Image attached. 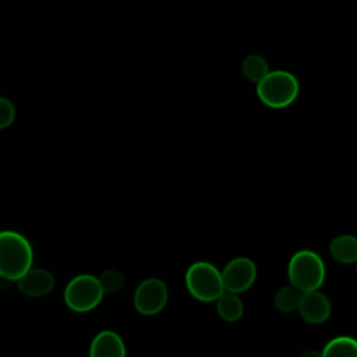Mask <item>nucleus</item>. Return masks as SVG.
I'll use <instances>...</instances> for the list:
<instances>
[{
	"label": "nucleus",
	"instance_id": "obj_18",
	"mask_svg": "<svg viewBox=\"0 0 357 357\" xmlns=\"http://www.w3.org/2000/svg\"><path fill=\"white\" fill-rule=\"evenodd\" d=\"M298 357H321V351L314 349H307L298 354Z\"/></svg>",
	"mask_w": 357,
	"mask_h": 357
},
{
	"label": "nucleus",
	"instance_id": "obj_14",
	"mask_svg": "<svg viewBox=\"0 0 357 357\" xmlns=\"http://www.w3.org/2000/svg\"><path fill=\"white\" fill-rule=\"evenodd\" d=\"M303 293H300L296 287H293L291 284L289 286H283L282 289H279L273 297V305L279 312L283 314H289L297 310L298 303H300V297Z\"/></svg>",
	"mask_w": 357,
	"mask_h": 357
},
{
	"label": "nucleus",
	"instance_id": "obj_12",
	"mask_svg": "<svg viewBox=\"0 0 357 357\" xmlns=\"http://www.w3.org/2000/svg\"><path fill=\"white\" fill-rule=\"evenodd\" d=\"M215 303L218 315L226 322H236L244 314V304L238 294L225 291Z\"/></svg>",
	"mask_w": 357,
	"mask_h": 357
},
{
	"label": "nucleus",
	"instance_id": "obj_1",
	"mask_svg": "<svg viewBox=\"0 0 357 357\" xmlns=\"http://www.w3.org/2000/svg\"><path fill=\"white\" fill-rule=\"evenodd\" d=\"M31 243L13 230L0 231V278L17 282L32 268Z\"/></svg>",
	"mask_w": 357,
	"mask_h": 357
},
{
	"label": "nucleus",
	"instance_id": "obj_8",
	"mask_svg": "<svg viewBox=\"0 0 357 357\" xmlns=\"http://www.w3.org/2000/svg\"><path fill=\"white\" fill-rule=\"evenodd\" d=\"M300 317L310 325H319L328 321L332 305L326 294L319 290L303 293L297 307Z\"/></svg>",
	"mask_w": 357,
	"mask_h": 357
},
{
	"label": "nucleus",
	"instance_id": "obj_7",
	"mask_svg": "<svg viewBox=\"0 0 357 357\" xmlns=\"http://www.w3.org/2000/svg\"><path fill=\"white\" fill-rule=\"evenodd\" d=\"M220 275L225 291L240 294L255 283L257 265L247 257H236L225 265Z\"/></svg>",
	"mask_w": 357,
	"mask_h": 357
},
{
	"label": "nucleus",
	"instance_id": "obj_2",
	"mask_svg": "<svg viewBox=\"0 0 357 357\" xmlns=\"http://www.w3.org/2000/svg\"><path fill=\"white\" fill-rule=\"evenodd\" d=\"M287 278L300 293L319 290L326 278L325 264L315 251L300 250L290 257Z\"/></svg>",
	"mask_w": 357,
	"mask_h": 357
},
{
	"label": "nucleus",
	"instance_id": "obj_9",
	"mask_svg": "<svg viewBox=\"0 0 357 357\" xmlns=\"http://www.w3.org/2000/svg\"><path fill=\"white\" fill-rule=\"evenodd\" d=\"M54 276L45 268H31L18 280V290L28 297H43L54 287Z\"/></svg>",
	"mask_w": 357,
	"mask_h": 357
},
{
	"label": "nucleus",
	"instance_id": "obj_15",
	"mask_svg": "<svg viewBox=\"0 0 357 357\" xmlns=\"http://www.w3.org/2000/svg\"><path fill=\"white\" fill-rule=\"evenodd\" d=\"M241 71L248 81L258 84L269 73V66L262 56L250 54L243 60Z\"/></svg>",
	"mask_w": 357,
	"mask_h": 357
},
{
	"label": "nucleus",
	"instance_id": "obj_16",
	"mask_svg": "<svg viewBox=\"0 0 357 357\" xmlns=\"http://www.w3.org/2000/svg\"><path fill=\"white\" fill-rule=\"evenodd\" d=\"M99 284L105 294H114L124 286V275L116 268H109L98 276Z\"/></svg>",
	"mask_w": 357,
	"mask_h": 357
},
{
	"label": "nucleus",
	"instance_id": "obj_5",
	"mask_svg": "<svg viewBox=\"0 0 357 357\" xmlns=\"http://www.w3.org/2000/svg\"><path fill=\"white\" fill-rule=\"evenodd\" d=\"M64 303L74 312H89L103 300V290L96 276L81 273L74 276L64 289Z\"/></svg>",
	"mask_w": 357,
	"mask_h": 357
},
{
	"label": "nucleus",
	"instance_id": "obj_17",
	"mask_svg": "<svg viewBox=\"0 0 357 357\" xmlns=\"http://www.w3.org/2000/svg\"><path fill=\"white\" fill-rule=\"evenodd\" d=\"M15 119V107L7 99L0 96V130H4L13 124Z\"/></svg>",
	"mask_w": 357,
	"mask_h": 357
},
{
	"label": "nucleus",
	"instance_id": "obj_13",
	"mask_svg": "<svg viewBox=\"0 0 357 357\" xmlns=\"http://www.w3.org/2000/svg\"><path fill=\"white\" fill-rule=\"evenodd\" d=\"M321 357H357V342L351 336H336L324 346Z\"/></svg>",
	"mask_w": 357,
	"mask_h": 357
},
{
	"label": "nucleus",
	"instance_id": "obj_3",
	"mask_svg": "<svg viewBox=\"0 0 357 357\" xmlns=\"http://www.w3.org/2000/svg\"><path fill=\"white\" fill-rule=\"evenodd\" d=\"M257 95L265 106L284 109L296 100L298 95V81L290 71H269L257 84Z\"/></svg>",
	"mask_w": 357,
	"mask_h": 357
},
{
	"label": "nucleus",
	"instance_id": "obj_6",
	"mask_svg": "<svg viewBox=\"0 0 357 357\" xmlns=\"http://www.w3.org/2000/svg\"><path fill=\"white\" fill-rule=\"evenodd\" d=\"M169 289L162 279L148 278L142 280L132 297L134 308L144 317H153L159 314L167 304Z\"/></svg>",
	"mask_w": 357,
	"mask_h": 357
},
{
	"label": "nucleus",
	"instance_id": "obj_10",
	"mask_svg": "<svg viewBox=\"0 0 357 357\" xmlns=\"http://www.w3.org/2000/svg\"><path fill=\"white\" fill-rule=\"evenodd\" d=\"M89 357H127L123 337L113 331H100L89 344Z\"/></svg>",
	"mask_w": 357,
	"mask_h": 357
},
{
	"label": "nucleus",
	"instance_id": "obj_11",
	"mask_svg": "<svg viewBox=\"0 0 357 357\" xmlns=\"http://www.w3.org/2000/svg\"><path fill=\"white\" fill-rule=\"evenodd\" d=\"M329 252L340 264H354L357 261V238L351 234H340L331 241Z\"/></svg>",
	"mask_w": 357,
	"mask_h": 357
},
{
	"label": "nucleus",
	"instance_id": "obj_4",
	"mask_svg": "<svg viewBox=\"0 0 357 357\" xmlns=\"http://www.w3.org/2000/svg\"><path fill=\"white\" fill-rule=\"evenodd\" d=\"M184 282L188 293L201 303H213L225 293L220 271L206 261L191 264L185 271Z\"/></svg>",
	"mask_w": 357,
	"mask_h": 357
}]
</instances>
